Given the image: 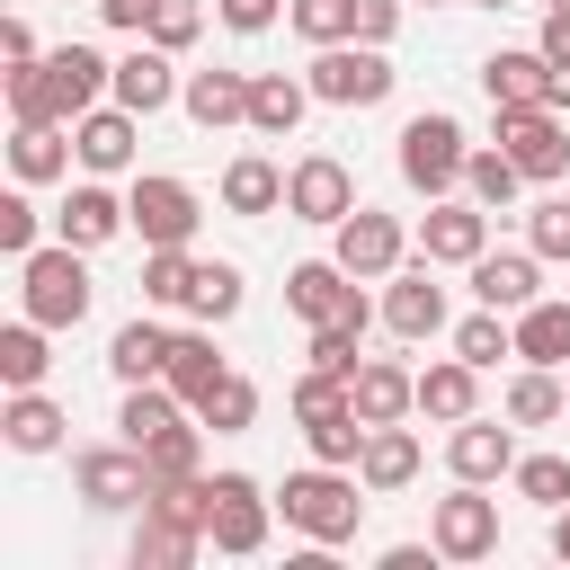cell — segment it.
<instances>
[{"label":"cell","mask_w":570,"mask_h":570,"mask_svg":"<svg viewBox=\"0 0 570 570\" xmlns=\"http://www.w3.org/2000/svg\"><path fill=\"white\" fill-rule=\"evenodd\" d=\"M365 481L347 472V463H312V472H285V490H276V517H285V534H303V543H356V525H365V499H356Z\"/></svg>","instance_id":"6da1fadb"},{"label":"cell","mask_w":570,"mask_h":570,"mask_svg":"<svg viewBox=\"0 0 570 570\" xmlns=\"http://www.w3.org/2000/svg\"><path fill=\"white\" fill-rule=\"evenodd\" d=\"M89 249H71V240H53V249H27L18 258V312L27 321H45V330H80L89 321Z\"/></svg>","instance_id":"7a4b0ae2"},{"label":"cell","mask_w":570,"mask_h":570,"mask_svg":"<svg viewBox=\"0 0 570 570\" xmlns=\"http://www.w3.org/2000/svg\"><path fill=\"white\" fill-rule=\"evenodd\" d=\"M463 160H472V134L445 116V107H419L401 125V178L419 196H463Z\"/></svg>","instance_id":"3957f363"},{"label":"cell","mask_w":570,"mask_h":570,"mask_svg":"<svg viewBox=\"0 0 570 570\" xmlns=\"http://www.w3.org/2000/svg\"><path fill=\"white\" fill-rule=\"evenodd\" d=\"M267 525H276V499L249 472H205V543L214 552L249 561V552H267Z\"/></svg>","instance_id":"277c9868"},{"label":"cell","mask_w":570,"mask_h":570,"mask_svg":"<svg viewBox=\"0 0 570 570\" xmlns=\"http://www.w3.org/2000/svg\"><path fill=\"white\" fill-rule=\"evenodd\" d=\"M303 80H312L321 107H383L401 71H392L383 45H356V36H347V45H312V71H303Z\"/></svg>","instance_id":"5b68a950"},{"label":"cell","mask_w":570,"mask_h":570,"mask_svg":"<svg viewBox=\"0 0 570 570\" xmlns=\"http://www.w3.org/2000/svg\"><path fill=\"white\" fill-rule=\"evenodd\" d=\"M71 490H80V508H98V517H125V508H142L151 499V454L142 445H80L71 454Z\"/></svg>","instance_id":"8992f818"},{"label":"cell","mask_w":570,"mask_h":570,"mask_svg":"<svg viewBox=\"0 0 570 570\" xmlns=\"http://www.w3.org/2000/svg\"><path fill=\"white\" fill-rule=\"evenodd\" d=\"M499 116V151L534 178V187H552V178H570V125H561V107H490Z\"/></svg>","instance_id":"52a82bcc"},{"label":"cell","mask_w":570,"mask_h":570,"mask_svg":"<svg viewBox=\"0 0 570 570\" xmlns=\"http://www.w3.org/2000/svg\"><path fill=\"white\" fill-rule=\"evenodd\" d=\"M428 543H436L445 561H490V552H499V499H490V481H454V490L428 508Z\"/></svg>","instance_id":"ba28073f"},{"label":"cell","mask_w":570,"mask_h":570,"mask_svg":"<svg viewBox=\"0 0 570 570\" xmlns=\"http://www.w3.org/2000/svg\"><path fill=\"white\" fill-rule=\"evenodd\" d=\"M125 205H134L142 249H187V240H196V223H205L196 187H187V178H169V169H142V178L125 187Z\"/></svg>","instance_id":"9c48e42d"},{"label":"cell","mask_w":570,"mask_h":570,"mask_svg":"<svg viewBox=\"0 0 570 570\" xmlns=\"http://www.w3.org/2000/svg\"><path fill=\"white\" fill-rule=\"evenodd\" d=\"M330 258H338L347 276L383 285V276L410 258V232H401V214H383V205H356L347 223H330Z\"/></svg>","instance_id":"30bf717a"},{"label":"cell","mask_w":570,"mask_h":570,"mask_svg":"<svg viewBox=\"0 0 570 570\" xmlns=\"http://www.w3.org/2000/svg\"><path fill=\"white\" fill-rule=\"evenodd\" d=\"M36 71H45V107H53V116H62V125H71V116H89V107H107V98H116V62H107V53H98V45H53V53H45V62H36Z\"/></svg>","instance_id":"8fae6325"},{"label":"cell","mask_w":570,"mask_h":570,"mask_svg":"<svg viewBox=\"0 0 570 570\" xmlns=\"http://www.w3.org/2000/svg\"><path fill=\"white\" fill-rule=\"evenodd\" d=\"M285 214H294V223H321V232L347 223V214H356V169H347L338 151H303V160L285 169Z\"/></svg>","instance_id":"7c38bea8"},{"label":"cell","mask_w":570,"mask_h":570,"mask_svg":"<svg viewBox=\"0 0 570 570\" xmlns=\"http://www.w3.org/2000/svg\"><path fill=\"white\" fill-rule=\"evenodd\" d=\"M285 312L294 321H374V303H365V276H347L338 258H303L294 276H285Z\"/></svg>","instance_id":"4fadbf2b"},{"label":"cell","mask_w":570,"mask_h":570,"mask_svg":"<svg viewBox=\"0 0 570 570\" xmlns=\"http://www.w3.org/2000/svg\"><path fill=\"white\" fill-rule=\"evenodd\" d=\"M481 249H490V205H472V196H428V214H419V258L472 267Z\"/></svg>","instance_id":"5bb4252c"},{"label":"cell","mask_w":570,"mask_h":570,"mask_svg":"<svg viewBox=\"0 0 570 570\" xmlns=\"http://www.w3.org/2000/svg\"><path fill=\"white\" fill-rule=\"evenodd\" d=\"M383 330L392 338H436L445 330V285H436V258H419V267H392L383 276Z\"/></svg>","instance_id":"9a60e30c"},{"label":"cell","mask_w":570,"mask_h":570,"mask_svg":"<svg viewBox=\"0 0 570 570\" xmlns=\"http://www.w3.org/2000/svg\"><path fill=\"white\" fill-rule=\"evenodd\" d=\"M445 472L454 481H508L517 472V419L499 410V419H454V436H445Z\"/></svg>","instance_id":"2e32d148"},{"label":"cell","mask_w":570,"mask_h":570,"mask_svg":"<svg viewBox=\"0 0 570 570\" xmlns=\"http://www.w3.org/2000/svg\"><path fill=\"white\" fill-rule=\"evenodd\" d=\"M116 232H134V205H125L107 178H80V187L62 196V214H53V240H71V249H107Z\"/></svg>","instance_id":"e0dca14e"},{"label":"cell","mask_w":570,"mask_h":570,"mask_svg":"<svg viewBox=\"0 0 570 570\" xmlns=\"http://www.w3.org/2000/svg\"><path fill=\"white\" fill-rule=\"evenodd\" d=\"M71 142H80V169L89 178H116V169H134V142H142V116L134 107H89V116H71Z\"/></svg>","instance_id":"ac0fdd59"},{"label":"cell","mask_w":570,"mask_h":570,"mask_svg":"<svg viewBox=\"0 0 570 570\" xmlns=\"http://www.w3.org/2000/svg\"><path fill=\"white\" fill-rule=\"evenodd\" d=\"M481 98H490V107H552V62H543V45H499V53L481 62Z\"/></svg>","instance_id":"d6986e66"},{"label":"cell","mask_w":570,"mask_h":570,"mask_svg":"<svg viewBox=\"0 0 570 570\" xmlns=\"http://www.w3.org/2000/svg\"><path fill=\"white\" fill-rule=\"evenodd\" d=\"M463 276H472V294H481L490 312H525V303H543V258H534V249H481Z\"/></svg>","instance_id":"ffe728a7"},{"label":"cell","mask_w":570,"mask_h":570,"mask_svg":"<svg viewBox=\"0 0 570 570\" xmlns=\"http://www.w3.org/2000/svg\"><path fill=\"white\" fill-rule=\"evenodd\" d=\"M178 89H187V80H178V53H169V45H151V36L116 62V107H134V116H160Z\"/></svg>","instance_id":"44dd1931"},{"label":"cell","mask_w":570,"mask_h":570,"mask_svg":"<svg viewBox=\"0 0 570 570\" xmlns=\"http://www.w3.org/2000/svg\"><path fill=\"white\" fill-rule=\"evenodd\" d=\"M347 401H356V419H365V428H392V419H410V410H419V374H410V365H392V356H365V365L347 374Z\"/></svg>","instance_id":"7402d4cb"},{"label":"cell","mask_w":570,"mask_h":570,"mask_svg":"<svg viewBox=\"0 0 570 570\" xmlns=\"http://www.w3.org/2000/svg\"><path fill=\"white\" fill-rule=\"evenodd\" d=\"M303 116H312V80L303 71H249V134L258 142H285Z\"/></svg>","instance_id":"603a6c76"},{"label":"cell","mask_w":570,"mask_h":570,"mask_svg":"<svg viewBox=\"0 0 570 570\" xmlns=\"http://www.w3.org/2000/svg\"><path fill=\"white\" fill-rule=\"evenodd\" d=\"M178 107L205 125V134H223V125H249V71H187V89H178Z\"/></svg>","instance_id":"cb8c5ba5"},{"label":"cell","mask_w":570,"mask_h":570,"mask_svg":"<svg viewBox=\"0 0 570 570\" xmlns=\"http://www.w3.org/2000/svg\"><path fill=\"white\" fill-rule=\"evenodd\" d=\"M71 160H80V142H71V125H18V134H9V178H18V187H45V178H71Z\"/></svg>","instance_id":"d4e9b609"},{"label":"cell","mask_w":570,"mask_h":570,"mask_svg":"<svg viewBox=\"0 0 570 570\" xmlns=\"http://www.w3.org/2000/svg\"><path fill=\"white\" fill-rule=\"evenodd\" d=\"M169 347H178V330H160V321L134 312V321L107 338V374H116V383H160V374H169Z\"/></svg>","instance_id":"484cf974"},{"label":"cell","mask_w":570,"mask_h":570,"mask_svg":"<svg viewBox=\"0 0 570 570\" xmlns=\"http://www.w3.org/2000/svg\"><path fill=\"white\" fill-rule=\"evenodd\" d=\"M472 410H481V365H472V356H436V365L419 374V419L454 428V419H472Z\"/></svg>","instance_id":"4316f807"},{"label":"cell","mask_w":570,"mask_h":570,"mask_svg":"<svg viewBox=\"0 0 570 570\" xmlns=\"http://www.w3.org/2000/svg\"><path fill=\"white\" fill-rule=\"evenodd\" d=\"M499 410H508L517 428H561V419H570V383H561V365H517L508 392H499Z\"/></svg>","instance_id":"83f0119b"},{"label":"cell","mask_w":570,"mask_h":570,"mask_svg":"<svg viewBox=\"0 0 570 570\" xmlns=\"http://www.w3.org/2000/svg\"><path fill=\"white\" fill-rule=\"evenodd\" d=\"M356 481L374 490V499H392V490H410L419 481V436L392 419V428H365V454H356Z\"/></svg>","instance_id":"f1b7e54d"},{"label":"cell","mask_w":570,"mask_h":570,"mask_svg":"<svg viewBox=\"0 0 570 570\" xmlns=\"http://www.w3.org/2000/svg\"><path fill=\"white\" fill-rule=\"evenodd\" d=\"M62 428H71V419H62V401H45V383L0 401V436H9V454H53Z\"/></svg>","instance_id":"f546056e"},{"label":"cell","mask_w":570,"mask_h":570,"mask_svg":"<svg viewBox=\"0 0 570 570\" xmlns=\"http://www.w3.org/2000/svg\"><path fill=\"white\" fill-rule=\"evenodd\" d=\"M223 214H285V169L267 160V151H240L232 169H223Z\"/></svg>","instance_id":"4dcf8cb0"},{"label":"cell","mask_w":570,"mask_h":570,"mask_svg":"<svg viewBox=\"0 0 570 570\" xmlns=\"http://www.w3.org/2000/svg\"><path fill=\"white\" fill-rule=\"evenodd\" d=\"M223 374H232V365H223L214 330H205V321H196V330H178V347H169V374H160V383H169V392H178V401L196 410V401H205V392H214Z\"/></svg>","instance_id":"1f68e13d"},{"label":"cell","mask_w":570,"mask_h":570,"mask_svg":"<svg viewBox=\"0 0 570 570\" xmlns=\"http://www.w3.org/2000/svg\"><path fill=\"white\" fill-rule=\"evenodd\" d=\"M517 365H570V294H543L517 312Z\"/></svg>","instance_id":"d6a6232c"},{"label":"cell","mask_w":570,"mask_h":570,"mask_svg":"<svg viewBox=\"0 0 570 570\" xmlns=\"http://www.w3.org/2000/svg\"><path fill=\"white\" fill-rule=\"evenodd\" d=\"M196 552H205V525H169V517H151V508H142V525H134V543H125L134 570H187Z\"/></svg>","instance_id":"836d02e7"},{"label":"cell","mask_w":570,"mask_h":570,"mask_svg":"<svg viewBox=\"0 0 570 570\" xmlns=\"http://www.w3.org/2000/svg\"><path fill=\"white\" fill-rule=\"evenodd\" d=\"M45 338H53V330H45V321H27V312L0 330V392H36V383H45V365H53V347H45Z\"/></svg>","instance_id":"e575fe53"},{"label":"cell","mask_w":570,"mask_h":570,"mask_svg":"<svg viewBox=\"0 0 570 570\" xmlns=\"http://www.w3.org/2000/svg\"><path fill=\"white\" fill-rule=\"evenodd\" d=\"M517 187H525V169H517L499 142H472V160H463V196H472V205H490V214H508V205H517Z\"/></svg>","instance_id":"d590c367"},{"label":"cell","mask_w":570,"mask_h":570,"mask_svg":"<svg viewBox=\"0 0 570 570\" xmlns=\"http://www.w3.org/2000/svg\"><path fill=\"white\" fill-rule=\"evenodd\" d=\"M178 410H187V401H178L169 383H125V401H116V436H125V445H151Z\"/></svg>","instance_id":"8d00e7d4"},{"label":"cell","mask_w":570,"mask_h":570,"mask_svg":"<svg viewBox=\"0 0 570 570\" xmlns=\"http://www.w3.org/2000/svg\"><path fill=\"white\" fill-rule=\"evenodd\" d=\"M303 445H312V463H347V472H356V454H365V419H356V401L312 410V419H303Z\"/></svg>","instance_id":"74e56055"},{"label":"cell","mask_w":570,"mask_h":570,"mask_svg":"<svg viewBox=\"0 0 570 570\" xmlns=\"http://www.w3.org/2000/svg\"><path fill=\"white\" fill-rule=\"evenodd\" d=\"M187 294H196V249H142V303L187 312Z\"/></svg>","instance_id":"f35d334b"},{"label":"cell","mask_w":570,"mask_h":570,"mask_svg":"<svg viewBox=\"0 0 570 570\" xmlns=\"http://www.w3.org/2000/svg\"><path fill=\"white\" fill-rule=\"evenodd\" d=\"M240 294H249V285H240L232 258H196V294H187V312H196L205 330H223V321L240 312Z\"/></svg>","instance_id":"ab89813d"},{"label":"cell","mask_w":570,"mask_h":570,"mask_svg":"<svg viewBox=\"0 0 570 570\" xmlns=\"http://www.w3.org/2000/svg\"><path fill=\"white\" fill-rule=\"evenodd\" d=\"M454 356H472L481 374H490L499 356H517V312H490V303H481L472 321H454Z\"/></svg>","instance_id":"60d3db41"},{"label":"cell","mask_w":570,"mask_h":570,"mask_svg":"<svg viewBox=\"0 0 570 570\" xmlns=\"http://www.w3.org/2000/svg\"><path fill=\"white\" fill-rule=\"evenodd\" d=\"M142 454H151V481H196V472H205V428L169 419V428H160Z\"/></svg>","instance_id":"b9f144b4"},{"label":"cell","mask_w":570,"mask_h":570,"mask_svg":"<svg viewBox=\"0 0 570 570\" xmlns=\"http://www.w3.org/2000/svg\"><path fill=\"white\" fill-rule=\"evenodd\" d=\"M196 419H205L214 436H240V428L258 419V383H249V374H223V383L196 401Z\"/></svg>","instance_id":"7bdbcfd3"},{"label":"cell","mask_w":570,"mask_h":570,"mask_svg":"<svg viewBox=\"0 0 570 570\" xmlns=\"http://www.w3.org/2000/svg\"><path fill=\"white\" fill-rule=\"evenodd\" d=\"M508 481H517V499H534L543 517H552V508H570V454H517V472H508Z\"/></svg>","instance_id":"ee69618b"},{"label":"cell","mask_w":570,"mask_h":570,"mask_svg":"<svg viewBox=\"0 0 570 570\" xmlns=\"http://www.w3.org/2000/svg\"><path fill=\"white\" fill-rule=\"evenodd\" d=\"M285 18H294L303 45H347L356 36V0H285Z\"/></svg>","instance_id":"f6af8a7d"},{"label":"cell","mask_w":570,"mask_h":570,"mask_svg":"<svg viewBox=\"0 0 570 570\" xmlns=\"http://www.w3.org/2000/svg\"><path fill=\"white\" fill-rule=\"evenodd\" d=\"M142 36H151V45H169V53H187V45L205 36V0H151Z\"/></svg>","instance_id":"bcb514c9"},{"label":"cell","mask_w":570,"mask_h":570,"mask_svg":"<svg viewBox=\"0 0 570 570\" xmlns=\"http://www.w3.org/2000/svg\"><path fill=\"white\" fill-rule=\"evenodd\" d=\"M525 249H534V258H570V196L525 205Z\"/></svg>","instance_id":"7dc6e473"},{"label":"cell","mask_w":570,"mask_h":570,"mask_svg":"<svg viewBox=\"0 0 570 570\" xmlns=\"http://www.w3.org/2000/svg\"><path fill=\"white\" fill-rule=\"evenodd\" d=\"M356 321H312V365H330V374H356L365 356H356Z\"/></svg>","instance_id":"c3c4849f"},{"label":"cell","mask_w":570,"mask_h":570,"mask_svg":"<svg viewBox=\"0 0 570 570\" xmlns=\"http://www.w3.org/2000/svg\"><path fill=\"white\" fill-rule=\"evenodd\" d=\"M36 232H45V214L27 205V187H18V196H0V249H9V258H27V249H45Z\"/></svg>","instance_id":"681fc988"},{"label":"cell","mask_w":570,"mask_h":570,"mask_svg":"<svg viewBox=\"0 0 570 570\" xmlns=\"http://www.w3.org/2000/svg\"><path fill=\"white\" fill-rule=\"evenodd\" d=\"M401 9L410 0H356V45H392L401 36Z\"/></svg>","instance_id":"f907efd6"},{"label":"cell","mask_w":570,"mask_h":570,"mask_svg":"<svg viewBox=\"0 0 570 570\" xmlns=\"http://www.w3.org/2000/svg\"><path fill=\"white\" fill-rule=\"evenodd\" d=\"M276 9H285V0H214V18H223L232 36H267V27H276Z\"/></svg>","instance_id":"816d5d0a"},{"label":"cell","mask_w":570,"mask_h":570,"mask_svg":"<svg viewBox=\"0 0 570 570\" xmlns=\"http://www.w3.org/2000/svg\"><path fill=\"white\" fill-rule=\"evenodd\" d=\"M0 62H9V71H36V62H45V53H36V27H27V18H0Z\"/></svg>","instance_id":"f5cc1de1"},{"label":"cell","mask_w":570,"mask_h":570,"mask_svg":"<svg viewBox=\"0 0 570 570\" xmlns=\"http://www.w3.org/2000/svg\"><path fill=\"white\" fill-rule=\"evenodd\" d=\"M534 45H543L552 71H570V9H543V36H534Z\"/></svg>","instance_id":"db71d44e"},{"label":"cell","mask_w":570,"mask_h":570,"mask_svg":"<svg viewBox=\"0 0 570 570\" xmlns=\"http://www.w3.org/2000/svg\"><path fill=\"white\" fill-rule=\"evenodd\" d=\"M98 18H107L116 36H142V18H151V0H98Z\"/></svg>","instance_id":"11a10c76"},{"label":"cell","mask_w":570,"mask_h":570,"mask_svg":"<svg viewBox=\"0 0 570 570\" xmlns=\"http://www.w3.org/2000/svg\"><path fill=\"white\" fill-rule=\"evenodd\" d=\"M428 561H445V552H436V543H392V552H383V570H428Z\"/></svg>","instance_id":"9f6ffc18"},{"label":"cell","mask_w":570,"mask_h":570,"mask_svg":"<svg viewBox=\"0 0 570 570\" xmlns=\"http://www.w3.org/2000/svg\"><path fill=\"white\" fill-rule=\"evenodd\" d=\"M552 561H570V508H552Z\"/></svg>","instance_id":"6f0895ef"},{"label":"cell","mask_w":570,"mask_h":570,"mask_svg":"<svg viewBox=\"0 0 570 570\" xmlns=\"http://www.w3.org/2000/svg\"><path fill=\"white\" fill-rule=\"evenodd\" d=\"M472 9H517V0H472Z\"/></svg>","instance_id":"680465c9"},{"label":"cell","mask_w":570,"mask_h":570,"mask_svg":"<svg viewBox=\"0 0 570 570\" xmlns=\"http://www.w3.org/2000/svg\"><path fill=\"white\" fill-rule=\"evenodd\" d=\"M534 9H570V0H534Z\"/></svg>","instance_id":"91938a15"},{"label":"cell","mask_w":570,"mask_h":570,"mask_svg":"<svg viewBox=\"0 0 570 570\" xmlns=\"http://www.w3.org/2000/svg\"><path fill=\"white\" fill-rule=\"evenodd\" d=\"M428 9H436V0H428Z\"/></svg>","instance_id":"94428289"}]
</instances>
